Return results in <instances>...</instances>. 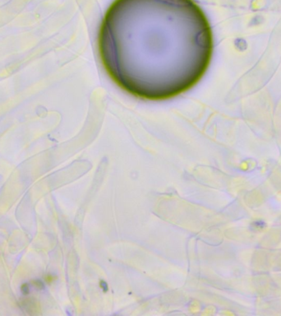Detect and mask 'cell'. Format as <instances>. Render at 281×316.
Instances as JSON below:
<instances>
[{
    "instance_id": "cell-1",
    "label": "cell",
    "mask_w": 281,
    "mask_h": 316,
    "mask_svg": "<svg viewBox=\"0 0 281 316\" xmlns=\"http://www.w3.org/2000/svg\"><path fill=\"white\" fill-rule=\"evenodd\" d=\"M103 65L138 98L169 99L191 89L213 51L210 24L193 0H115L99 33Z\"/></svg>"
}]
</instances>
